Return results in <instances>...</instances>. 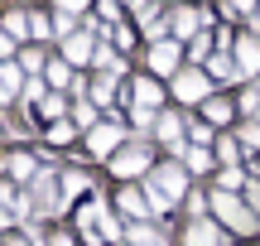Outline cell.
Here are the masks:
<instances>
[{
    "mask_svg": "<svg viewBox=\"0 0 260 246\" xmlns=\"http://www.w3.org/2000/svg\"><path fill=\"white\" fill-rule=\"evenodd\" d=\"M183 169L178 164H159L154 174H149V183H145V198H149V208L154 212H169V203L174 198H183Z\"/></svg>",
    "mask_w": 260,
    "mask_h": 246,
    "instance_id": "cell-1",
    "label": "cell"
},
{
    "mask_svg": "<svg viewBox=\"0 0 260 246\" xmlns=\"http://www.w3.org/2000/svg\"><path fill=\"white\" fill-rule=\"evenodd\" d=\"M212 208H217V218H222L226 227H236V232H255V218L246 212V203H241V198H232V193H217Z\"/></svg>",
    "mask_w": 260,
    "mask_h": 246,
    "instance_id": "cell-2",
    "label": "cell"
},
{
    "mask_svg": "<svg viewBox=\"0 0 260 246\" xmlns=\"http://www.w3.org/2000/svg\"><path fill=\"white\" fill-rule=\"evenodd\" d=\"M174 97H178V102H203V97H207V77L203 73H178Z\"/></svg>",
    "mask_w": 260,
    "mask_h": 246,
    "instance_id": "cell-3",
    "label": "cell"
},
{
    "mask_svg": "<svg viewBox=\"0 0 260 246\" xmlns=\"http://www.w3.org/2000/svg\"><path fill=\"white\" fill-rule=\"evenodd\" d=\"M140 169H149L145 150H125V155H116V160H111V174H121V179H130V174H140Z\"/></svg>",
    "mask_w": 260,
    "mask_h": 246,
    "instance_id": "cell-4",
    "label": "cell"
},
{
    "mask_svg": "<svg viewBox=\"0 0 260 246\" xmlns=\"http://www.w3.org/2000/svg\"><path fill=\"white\" fill-rule=\"evenodd\" d=\"M183 246H226L222 241V232L212 227V222H193V227H188V241Z\"/></svg>",
    "mask_w": 260,
    "mask_h": 246,
    "instance_id": "cell-5",
    "label": "cell"
},
{
    "mask_svg": "<svg viewBox=\"0 0 260 246\" xmlns=\"http://www.w3.org/2000/svg\"><path fill=\"white\" fill-rule=\"evenodd\" d=\"M116 145H121V131L102 121V126H96V131H92V155H111Z\"/></svg>",
    "mask_w": 260,
    "mask_h": 246,
    "instance_id": "cell-6",
    "label": "cell"
},
{
    "mask_svg": "<svg viewBox=\"0 0 260 246\" xmlns=\"http://www.w3.org/2000/svg\"><path fill=\"white\" fill-rule=\"evenodd\" d=\"M149 63H154V73H174V63H178V44H154V48H149Z\"/></svg>",
    "mask_w": 260,
    "mask_h": 246,
    "instance_id": "cell-7",
    "label": "cell"
},
{
    "mask_svg": "<svg viewBox=\"0 0 260 246\" xmlns=\"http://www.w3.org/2000/svg\"><path fill=\"white\" fill-rule=\"evenodd\" d=\"M236 53H241V58H236V68H241V73H255V68H260V44H255V39H241V44H236Z\"/></svg>",
    "mask_w": 260,
    "mask_h": 246,
    "instance_id": "cell-8",
    "label": "cell"
},
{
    "mask_svg": "<svg viewBox=\"0 0 260 246\" xmlns=\"http://www.w3.org/2000/svg\"><path fill=\"white\" fill-rule=\"evenodd\" d=\"M87 58H92V39L73 34V39H68V63H87Z\"/></svg>",
    "mask_w": 260,
    "mask_h": 246,
    "instance_id": "cell-9",
    "label": "cell"
},
{
    "mask_svg": "<svg viewBox=\"0 0 260 246\" xmlns=\"http://www.w3.org/2000/svg\"><path fill=\"white\" fill-rule=\"evenodd\" d=\"M178 155H188V169H193V174H207V169H212V155H207L203 145H193V150L178 145Z\"/></svg>",
    "mask_w": 260,
    "mask_h": 246,
    "instance_id": "cell-10",
    "label": "cell"
},
{
    "mask_svg": "<svg viewBox=\"0 0 260 246\" xmlns=\"http://www.w3.org/2000/svg\"><path fill=\"white\" fill-rule=\"evenodd\" d=\"M135 106H149V111L159 106V87L149 82V77H140V82H135Z\"/></svg>",
    "mask_w": 260,
    "mask_h": 246,
    "instance_id": "cell-11",
    "label": "cell"
},
{
    "mask_svg": "<svg viewBox=\"0 0 260 246\" xmlns=\"http://www.w3.org/2000/svg\"><path fill=\"white\" fill-rule=\"evenodd\" d=\"M121 208L130 212V218H145V212H154V208H149V198H140L135 189H125V193H121Z\"/></svg>",
    "mask_w": 260,
    "mask_h": 246,
    "instance_id": "cell-12",
    "label": "cell"
},
{
    "mask_svg": "<svg viewBox=\"0 0 260 246\" xmlns=\"http://www.w3.org/2000/svg\"><path fill=\"white\" fill-rule=\"evenodd\" d=\"M174 34H178V39L198 34V10H178V15H174Z\"/></svg>",
    "mask_w": 260,
    "mask_h": 246,
    "instance_id": "cell-13",
    "label": "cell"
},
{
    "mask_svg": "<svg viewBox=\"0 0 260 246\" xmlns=\"http://www.w3.org/2000/svg\"><path fill=\"white\" fill-rule=\"evenodd\" d=\"M5 169L15 174V179H29V174H34V160H29V155H10V160H5Z\"/></svg>",
    "mask_w": 260,
    "mask_h": 246,
    "instance_id": "cell-14",
    "label": "cell"
},
{
    "mask_svg": "<svg viewBox=\"0 0 260 246\" xmlns=\"http://www.w3.org/2000/svg\"><path fill=\"white\" fill-rule=\"evenodd\" d=\"M154 135H159V140H174V145H178V116H159V131H154Z\"/></svg>",
    "mask_w": 260,
    "mask_h": 246,
    "instance_id": "cell-15",
    "label": "cell"
},
{
    "mask_svg": "<svg viewBox=\"0 0 260 246\" xmlns=\"http://www.w3.org/2000/svg\"><path fill=\"white\" fill-rule=\"evenodd\" d=\"M24 29H29V15H24V10H15V15H5V34H24Z\"/></svg>",
    "mask_w": 260,
    "mask_h": 246,
    "instance_id": "cell-16",
    "label": "cell"
},
{
    "mask_svg": "<svg viewBox=\"0 0 260 246\" xmlns=\"http://www.w3.org/2000/svg\"><path fill=\"white\" fill-rule=\"evenodd\" d=\"M130 246H164L159 232H145V227H130Z\"/></svg>",
    "mask_w": 260,
    "mask_h": 246,
    "instance_id": "cell-17",
    "label": "cell"
},
{
    "mask_svg": "<svg viewBox=\"0 0 260 246\" xmlns=\"http://www.w3.org/2000/svg\"><path fill=\"white\" fill-rule=\"evenodd\" d=\"M212 73H217V77H236L241 68H236V63H232L226 53H217V58H212Z\"/></svg>",
    "mask_w": 260,
    "mask_h": 246,
    "instance_id": "cell-18",
    "label": "cell"
},
{
    "mask_svg": "<svg viewBox=\"0 0 260 246\" xmlns=\"http://www.w3.org/2000/svg\"><path fill=\"white\" fill-rule=\"evenodd\" d=\"M48 140H53V145H68V140H73V121H53Z\"/></svg>",
    "mask_w": 260,
    "mask_h": 246,
    "instance_id": "cell-19",
    "label": "cell"
},
{
    "mask_svg": "<svg viewBox=\"0 0 260 246\" xmlns=\"http://www.w3.org/2000/svg\"><path fill=\"white\" fill-rule=\"evenodd\" d=\"M0 82H5V92H15V87H19V68L0 63Z\"/></svg>",
    "mask_w": 260,
    "mask_h": 246,
    "instance_id": "cell-20",
    "label": "cell"
},
{
    "mask_svg": "<svg viewBox=\"0 0 260 246\" xmlns=\"http://www.w3.org/2000/svg\"><path fill=\"white\" fill-rule=\"evenodd\" d=\"M82 189H87L82 174H63V193H82Z\"/></svg>",
    "mask_w": 260,
    "mask_h": 246,
    "instance_id": "cell-21",
    "label": "cell"
},
{
    "mask_svg": "<svg viewBox=\"0 0 260 246\" xmlns=\"http://www.w3.org/2000/svg\"><path fill=\"white\" fill-rule=\"evenodd\" d=\"M207 116H212V121H226V116H232V106H226V102H207Z\"/></svg>",
    "mask_w": 260,
    "mask_h": 246,
    "instance_id": "cell-22",
    "label": "cell"
},
{
    "mask_svg": "<svg viewBox=\"0 0 260 246\" xmlns=\"http://www.w3.org/2000/svg\"><path fill=\"white\" fill-rule=\"evenodd\" d=\"M48 82L63 87V82H68V63H53V68H48Z\"/></svg>",
    "mask_w": 260,
    "mask_h": 246,
    "instance_id": "cell-23",
    "label": "cell"
},
{
    "mask_svg": "<svg viewBox=\"0 0 260 246\" xmlns=\"http://www.w3.org/2000/svg\"><path fill=\"white\" fill-rule=\"evenodd\" d=\"M241 140L255 150V145H260V121H251V126H246V131H241Z\"/></svg>",
    "mask_w": 260,
    "mask_h": 246,
    "instance_id": "cell-24",
    "label": "cell"
},
{
    "mask_svg": "<svg viewBox=\"0 0 260 246\" xmlns=\"http://www.w3.org/2000/svg\"><path fill=\"white\" fill-rule=\"evenodd\" d=\"M222 189H241V169H222Z\"/></svg>",
    "mask_w": 260,
    "mask_h": 246,
    "instance_id": "cell-25",
    "label": "cell"
},
{
    "mask_svg": "<svg viewBox=\"0 0 260 246\" xmlns=\"http://www.w3.org/2000/svg\"><path fill=\"white\" fill-rule=\"evenodd\" d=\"M207 48H212V39L198 34V39H193V58H207Z\"/></svg>",
    "mask_w": 260,
    "mask_h": 246,
    "instance_id": "cell-26",
    "label": "cell"
},
{
    "mask_svg": "<svg viewBox=\"0 0 260 246\" xmlns=\"http://www.w3.org/2000/svg\"><path fill=\"white\" fill-rule=\"evenodd\" d=\"M10 218H15V212L5 208V189H0V227H10Z\"/></svg>",
    "mask_w": 260,
    "mask_h": 246,
    "instance_id": "cell-27",
    "label": "cell"
},
{
    "mask_svg": "<svg viewBox=\"0 0 260 246\" xmlns=\"http://www.w3.org/2000/svg\"><path fill=\"white\" fill-rule=\"evenodd\" d=\"M82 5H87V0H63V10H68V15H77Z\"/></svg>",
    "mask_w": 260,
    "mask_h": 246,
    "instance_id": "cell-28",
    "label": "cell"
},
{
    "mask_svg": "<svg viewBox=\"0 0 260 246\" xmlns=\"http://www.w3.org/2000/svg\"><path fill=\"white\" fill-rule=\"evenodd\" d=\"M48 246H73V237H63V232H58V237H48Z\"/></svg>",
    "mask_w": 260,
    "mask_h": 246,
    "instance_id": "cell-29",
    "label": "cell"
},
{
    "mask_svg": "<svg viewBox=\"0 0 260 246\" xmlns=\"http://www.w3.org/2000/svg\"><path fill=\"white\" fill-rule=\"evenodd\" d=\"M251 208L260 212V183H251Z\"/></svg>",
    "mask_w": 260,
    "mask_h": 246,
    "instance_id": "cell-30",
    "label": "cell"
},
{
    "mask_svg": "<svg viewBox=\"0 0 260 246\" xmlns=\"http://www.w3.org/2000/svg\"><path fill=\"white\" fill-rule=\"evenodd\" d=\"M5 53H10V34H0V63H5Z\"/></svg>",
    "mask_w": 260,
    "mask_h": 246,
    "instance_id": "cell-31",
    "label": "cell"
},
{
    "mask_svg": "<svg viewBox=\"0 0 260 246\" xmlns=\"http://www.w3.org/2000/svg\"><path fill=\"white\" fill-rule=\"evenodd\" d=\"M232 10H251V0H232Z\"/></svg>",
    "mask_w": 260,
    "mask_h": 246,
    "instance_id": "cell-32",
    "label": "cell"
},
{
    "mask_svg": "<svg viewBox=\"0 0 260 246\" xmlns=\"http://www.w3.org/2000/svg\"><path fill=\"white\" fill-rule=\"evenodd\" d=\"M0 102H10V92H5V82H0Z\"/></svg>",
    "mask_w": 260,
    "mask_h": 246,
    "instance_id": "cell-33",
    "label": "cell"
}]
</instances>
